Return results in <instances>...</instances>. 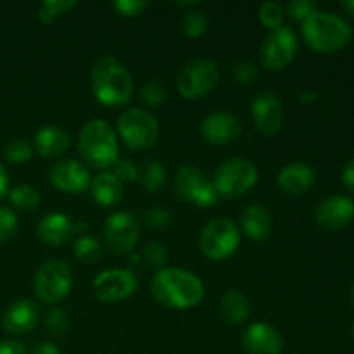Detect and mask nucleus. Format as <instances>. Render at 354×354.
Listing matches in <instances>:
<instances>
[{"mask_svg": "<svg viewBox=\"0 0 354 354\" xmlns=\"http://www.w3.org/2000/svg\"><path fill=\"white\" fill-rule=\"evenodd\" d=\"M151 290L159 304L171 310H189L204 297V286L194 273L182 268H162L154 275Z\"/></svg>", "mask_w": 354, "mask_h": 354, "instance_id": "f257e3e1", "label": "nucleus"}, {"mask_svg": "<svg viewBox=\"0 0 354 354\" xmlns=\"http://www.w3.org/2000/svg\"><path fill=\"white\" fill-rule=\"evenodd\" d=\"M92 93L100 104L118 107L127 104L133 93V80L128 69L111 55L97 59L90 71Z\"/></svg>", "mask_w": 354, "mask_h": 354, "instance_id": "f03ea898", "label": "nucleus"}, {"mask_svg": "<svg viewBox=\"0 0 354 354\" xmlns=\"http://www.w3.org/2000/svg\"><path fill=\"white\" fill-rule=\"evenodd\" d=\"M353 37L351 24L330 12L317 10L303 21V38L308 47L320 54H330L344 47Z\"/></svg>", "mask_w": 354, "mask_h": 354, "instance_id": "7ed1b4c3", "label": "nucleus"}, {"mask_svg": "<svg viewBox=\"0 0 354 354\" xmlns=\"http://www.w3.org/2000/svg\"><path fill=\"white\" fill-rule=\"evenodd\" d=\"M78 151L83 161L93 169H107L120 159L116 133L104 120H92L82 128Z\"/></svg>", "mask_w": 354, "mask_h": 354, "instance_id": "20e7f679", "label": "nucleus"}, {"mask_svg": "<svg viewBox=\"0 0 354 354\" xmlns=\"http://www.w3.org/2000/svg\"><path fill=\"white\" fill-rule=\"evenodd\" d=\"M258 182V168L249 159H227L214 171L213 185L218 196L225 199L244 196Z\"/></svg>", "mask_w": 354, "mask_h": 354, "instance_id": "39448f33", "label": "nucleus"}, {"mask_svg": "<svg viewBox=\"0 0 354 354\" xmlns=\"http://www.w3.org/2000/svg\"><path fill=\"white\" fill-rule=\"evenodd\" d=\"M118 133L133 151H147L159 138V123L149 111L131 107L118 118Z\"/></svg>", "mask_w": 354, "mask_h": 354, "instance_id": "423d86ee", "label": "nucleus"}, {"mask_svg": "<svg viewBox=\"0 0 354 354\" xmlns=\"http://www.w3.org/2000/svg\"><path fill=\"white\" fill-rule=\"evenodd\" d=\"M201 251L213 261H223L235 254L241 245L237 225L228 218H216L203 228L199 237Z\"/></svg>", "mask_w": 354, "mask_h": 354, "instance_id": "0eeeda50", "label": "nucleus"}, {"mask_svg": "<svg viewBox=\"0 0 354 354\" xmlns=\"http://www.w3.org/2000/svg\"><path fill=\"white\" fill-rule=\"evenodd\" d=\"M73 286L71 268L61 259L44 263L35 273L33 290L40 301L47 304L61 303L66 299Z\"/></svg>", "mask_w": 354, "mask_h": 354, "instance_id": "6e6552de", "label": "nucleus"}, {"mask_svg": "<svg viewBox=\"0 0 354 354\" xmlns=\"http://www.w3.org/2000/svg\"><path fill=\"white\" fill-rule=\"evenodd\" d=\"M173 192L183 203H192L199 207H213L221 199L213 182L204 176L197 166H182L173 180Z\"/></svg>", "mask_w": 354, "mask_h": 354, "instance_id": "1a4fd4ad", "label": "nucleus"}, {"mask_svg": "<svg viewBox=\"0 0 354 354\" xmlns=\"http://www.w3.org/2000/svg\"><path fill=\"white\" fill-rule=\"evenodd\" d=\"M218 82H220L218 66L204 57L187 62L176 76L178 92L185 99H199V97L206 95L211 90L216 88Z\"/></svg>", "mask_w": 354, "mask_h": 354, "instance_id": "9d476101", "label": "nucleus"}, {"mask_svg": "<svg viewBox=\"0 0 354 354\" xmlns=\"http://www.w3.org/2000/svg\"><path fill=\"white\" fill-rule=\"evenodd\" d=\"M297 37L290 28L282 26L275 31H270L263 40L259 48L261 64L270 71H282L297 54Z\"/></svg>", "mask_w": 354, "mask_h": 354, "instance_id": "9b49d317", "label": "nucleus"}, {"mask_svg": "<svg viewBox=\"0 0 354 354\" xmlns=\"http://www.w3.org/2000/svg\"><path fill=\"white\" fill-rule=\"evenodd\" d=\"M104 242L113 254H128L140 235L138 220L128 211H116L104 221Z\"/></svg>", "mask_w": 354, "mask_h": 354, "instance_id": "f8f14e48", "label": "nucleus"}, {"mask_svg": "<svg viewBox=\"0 0 354 354\" xmlns=\"http://www.w3.org/2000/svg\"><path fill=\"white\" fill-rule=\"evenodd\" d=\"M137 290V279L130 270H106L93 280V294L102 303L128 299Z\"/></svg>", "mask_w": 354, "mask_h": 354, "instance_id": "ddd939ff", "label": "nucleus"}, {"mask_svg": "<svg viewBox=\"0 0 354 354\" xmlns=\"http://www.w3.org/2000/svg\"><path fill=\"white\" fill-rule=\"evenodd\" d=\"M48 182L61 192L80 194L88 189L92 178L83 162L76 159H62L48 169Z\"/></svg>", "mask_w": 354, "mask_h": 354, "instance_id": "4468645a", "label": "nucleus"}, {"mask_svg": "<svg viewBox=\"0 0 354 354\" xmlns=\"http://www.w3.org/2000/svg\"><path fill=\"white\" fill-rule=\"evenodd\" d=\"M252 121L263 135H275L283 121V107L273 92H261L251 104Z\"/></svg>", "mask_w": 354, "mask_h": 354, "instance_id": "2eb2a0df", "label": "nucleus"}, {"mask_svg": "<svg viewBox=\"0 0 354 354\" xmlns=\"http://www.w3.org/2000/svg\"><path fill=\"white\" fill-rule=\"evenodd\" d=\"M315 220L325 230H341L354 220V201L346 196H330L318 204Z\"/></svg>", "mask_w": 354, "mask_h": 354, "instance_id": "dca6fc26", "label": "nucleus"}, {"mask_svg": "<svg viewBox=\"0 0 354 354\" xmlns=\"http://www.w3.org/2000/svg\"><path fill=\"white\" fill-rule=\"evenodd\" d=\"M241 121L230 113H213L201 121L199 131L207 144L227 145L241 135Z\"/></svg>", "mask_w": 354, "mask_h": 354, "instance_id": "f3484780", "label": "nucleus"}, {"mask_svg": "<svg viewBox=\"0 0 354 354\" xmlns=\"http://www.w3.org/2000/svg\"><path fill=\"white\" fill-rule=\"evenodd\" d=\"M242 346L248 354H280L283 348L282 335L270 324H252L242 334Z\"/></svg>", "mask_w": 354, "mask_h": 354, "instance_id": "a211bd4d", "label": "nucleus"}, {"mask_svg": "<svg viewBox=\"0 0 354 354\" xmlns=\"http://www.w3.org/2000/svg\"><path fill=\"white\" fill-rule=\"evenodd\" d=\"M40 320L38 306L31 299H19L10 304L2 317L3 330L14 335H23L33 330Z\"/></svg>", "mask_w": 354, "mask_h": 354, "instance_id": "6ab92c4d", "label": "nucleus"}, {"mask_svg": "<svg viewBox=\"0 0 354 354\" xmlns=\"http://www.w3.org/2000/svg\"><path fill=\"white\" fill-rule=\"evenodd\" d=\"M277 183L280 190L289 196H303L313 187L315 171L306 162H290L279 173Z\"/></svg>", "mask_w": 354, "mask_h": 354, "instance_id": "aec40b11", "label": "nucleus"}, {"mask_svg": "<svg viewBox=\"0 0 354 354\" xmlns=\"http://www.w3.org/2000/svg\"><path fill=\"white\" fill-rule=\"evenodd\" d=\"M35 149L44 158H59L71 147V137L66 130L48 124L35 133Z\"/></svg>", "mask_w": 354, "mask_h": 354, "instance_id": "412c9836", "label": "nucleus"}, {"mask_svg": "<svg viewBox=\"0 0 354 354\" xmlns=\"http://www.w3.org/2000/svg\"><path fill=\"white\" fill-rule=\"evenodd\" d=\"M75 232V225L69 216L62 213H50L41 218L37 227L38 239L48 245H62Z\"/></svg>", "mask_w": 354, "mask_h": 354, "instance_id": "4be33fe9", "label": "nucleus"}, {"mask_svg": "<svg viewBox=\"0 0 354 354\" xmlns=\"http://www.w3.org/2000/svg\"><path fill=\"white\" fill-rule=\"evenodd\" d=\"M242 228L251 241H268L273 232L272 214L261 204H251L242 214Z\"/></svg>", "mask_w": 354, "mask_h": 354, "instance_id": "5701e85b", "label": "nucleus"}, {"mask_svg": "<svg viewBox=\"0 0 354 354\" xmlns=\"http://www.w3.org/2000/svg\"><path fill=\"white\" fill-rule=\"evenodd\" d=\"M92 197L100 206H114L123 199V183L114 176V173L102 171L90 183Z\"/></svg>", "mask_w": 354, "mask_h": 354, "instance_id": "b1692460", "label": "nucleus"}, {"mask_svg": "<svg viewBox=\"0 0 354 354\" xmlns=\"http://www.w3.org/2000/svg\"><path fill=\"white\" fill-rule=\"evenodd\" d=\"M249 299L237 289H228L220 301V313L230 325H242L249 318Z\"/></svg>", "mask_w": 354, "mask_h": 354, "instance_id": "393cba45", "label": "nucleus"}, {"mask_svg": "<svg viewBox=\"0 0 354 354\" xmlns=\"http://www.w3.org/2000/svg\"><path fill=\"white\" fill-rule=\"evenodd\" d=\"M138 178H140L144 190L156 194L165 187L168 175H166V169L161 162L156 161V159H149V161L144 162L140 171H138Z\"/></svg>", "mask_w": 354, "mask_h": 354, "instance_id": "a878e982", "label": "nucleus"}, {"mask_svg": "<svg viewBox=\"0 0 354 354\" xmlns=\"http://www.w3.org/2000/svg\"><path fill=\"white\" fill-rule=\"evenodd\" d=\"M9 197L10 203L23 211H33L40 204V192L33 185H28V183H21V185L14 187L9 192Z\"/></svg>", "mask_w": 354, "mask_h": 354, "instance_id": "bb28decb", "label": "nucleus"}, {"mask_svg": "<svg viewBox=\"0 0 354 354\" xmlns=\"http://www.w3.org/2000/svg\"><path fill=\"white\" fill-rule=\"evenodd\" d=\"M75 258L78 261L85 263V265H92V263L99 261L100 254H102V248H100V242L97 239L90 237V235H83L78 241L75 242Z\"/></svg>", "mask_w": 354, "mask_h": 354, "instance_id": "cd10ccee", "label": "nucleus"}, {"mask_svg": "<svg viewBox=\"0 0 354 354\" xmlns=\"http://www.w3.org/2000/svg\"><path fill=\"white\" fill-rule=\"evenodd\" d=\"M76 6L75 0H47L38 10V19L44 24H52L61 14H66Z\"/></svg>", "mask_w": 354, "mask_h": 354, "instance_id": "c85d7f7f", "label": "nucleus"}, {"mask_svg": "<svg viewBox=\"0 0 354 354\" xmlns=\"http://www.w3.org/2000/svg\"><path fill=\"white\" fill-rule=\"evenodd\" d=\"M3 156L12 165H21V162L30 161L31 156H33V147L26 140H23V138H14V140L6 144Z\"/></svg>", "mask_w": 354, "mask_h": 354, "instance_id": "c756f323", "label": "nucleus"}, {"mask_svg": "<svg viewBox=\"0 0 354 354\" xmlns=\"http://www.w3.org/2000/svg\"><path fill=\"white\" fill-rule=\"evenodd\" d=\"M258 14H259V21L263 23V26L268 28L270 31H275V30H279V28H282L286 12H283L282 6H279V3H275V2L261 3Z\"/></svg>", "mask_w": 354, "mask_h": 354, "instance_id": "7c9ffc66", "label": "nucleus"}, {"mask_svg": "<svg viewBox=\"0 0 354 354\" xmlns=\"http://www.w3.org/2000/svg\"><path fill=\"white\" fill-rule=\"evenodd\" d=\"M140 258L144 259L145 265L151 266V268H158L159 272V270L166 268V263H168L169 256L165 245L159 244V242H149V244H145V248L142 249Z\"/></svg>", "mask_w": 354, "mask_h": 354, "instance_id": "2f4dec72", "label": "nucleus"}, {"mask_svg": "<svg viewBox=\"0 0 354 354\" xmlns=\"http://www.w3.org/2000/svg\"><path fill=\"white\" fill-rule=\"evenodd\" d=\"M138 97H140V100L144 104L156 107L161 106V104L168 99V92H166V88L159 82L149 80V82H145L144 85L140 86V90H138Z\"/></svg>", "mask_w": 354, "mask_h": 354, "instance_id": "473e14b6", "label": "nucleus"}, {"mask_svg": "<svg viewBox=\"0 0 354 354\" xmlns=\"http://www.w3.org/2000/svg\"><path fill=\"white\" fill-rule=\"evenodd\" d=\"M183 33L189 38H199L206 33L207 30V19L203 12L199 10H189L183 17Z\"/></svg>", "mask_w": 354, "mask_h": 354, "instance_id": "72a5a7b5", "label": "nucleus"}, {"mask_svg": "<svg viewBox=\"0 0 354 354\" xmlns=\"http://www.w3.org/2000/svg\"><path fill=\"white\" fill-rule=\"evenodd\" d=\"M45 327H47L48 334L55 335V337H61L69 328L68 315L62 310H59V308H52L45 315Z\"/></svg>", "mask_w": 354, "mask_h": 354, "instance_id": "f704fd0d", "label": "nucleus"}, {"mask_svg": "<svg viewBox=\"0 0 354 354\" xmlns=\"http://www.w3.org/2000/svg\"><path fill=\"white\" fill-rule=\"evenodd\" d=\"M232 75H234V78L241 85H251V83L258 80L259 71L258 66L252 61H239L232 66Z\"/></svg>", "mask_w": 354, "mask_h": 354, "instance_id": "c9c22d12", "label": "nucleus"}, {"mask_svg": "<svg viewBox=\"0 0 354 354\" xmlns=\"http://www.w3.org/2000/svg\"><path fill=\"white\" fill-rule=\"evenodd\" d=\"M17 216L9 207H0V244H6L16 235Z\"/></svg>", "mask_w": 354, "mask_h": 354, "instance_id": "e433bc0d", "label": "nucleus"}, {"mask_svg": "<svg viewBox=\"0 0 354 354\" xmlns=\"http://www.w3.org/2000/svg\"><path fill=\"white\" fill-rule=\"evenodd\" d=\"M171 221V214L165 207H151L144 213V223L152 230H165Z\"/></svg>", "mask_w": 354, "mask_h": 354, "instance_id": "4c0bfd02", "label": "nucleus"}, {"mask_svg": "<svg viewBox=\"0 0 354 354\" xmlns=\"http://www.w3.org/2000/svg\"><path fill=\"white\" fill-rule=\"evenodd\" d=\"M318 10L317 3L311 2V0H292V2L287 3V12L292 17L294 21H299L303 23L304 19L315 14Z\"/></svg>", "mask_w": 354, "mask_h": 354, "instance_id": "58836bf2", "label": "nucleus"}, {"mask_svg": "<svg viewBox=\"0 0 354 354\" xmlns=\"http://www.w3.org/2000/svg\"><path fill=\"white\" fill-rule=\"evenodd\" d=\"M114 176L121 183H133L138 178V168L130 161V159H118L114 162Z\"/></svg>", "mask_w": 354, "mask_h": 354, "instance_id": "ea45409f", "label": "nucleus"}, {"mask_svg": "<svg viewBox=\"0 0 354 354\" xmlns=\"http://www.w3.org/2000/svg\"><path fill=\"white\" fill-rule=\"evenodd\" d=\"M113 7L118 14H121V16L133 17L138 16L144 9H147L149 2L147 0H116V2L113 3Z\"/></svg>", "mask_w": 354, "mask_h": 354, "instance_id": "a19ab883", "label": "nucleus"}, {"mask_svg": "<svg viewBox=\"0 0 354 354\" xmlns=\"http://www.w3.org/2000/svg\"><path fill=\"white\" fill-rule=\"evenodd\" d=\"M342 183L348 192L354 194V159H349L342 169Z\"/></svg>", "mask_w": 354, "mask_h": 354, "instance_id": "79ce46f5", "label": "nucleus"}, {"mask_svg": "<svg viewBox=\"0 0 354 354\" xmlns=\"http://www.w3.org/2000/svg\"><path fill=\"white\" fill-rule=\"evenodd\" d=\"M0 354H28V351L23 342L3 341L0 342Z\"/></svg>", "mask_w": 354, "mask_h": 354, "instance_id": "37998d69", "label": "nucleus"}, {"mask_svg": "<svg viewBox=\"0 0 354 354\" xmlns=\"http://www.w3.org/2000/svg\"><path fill=\"white\" fill-rule=\"evenodd\" d=\"M31 354H61V351H59L57 346L52 344V342H41V344L35 346L33 353Z\"/></svg>", "mask_w": 354, "mask_h": 354, "instance_id": "c03bdc74", "label": "nucleus"}, {"mask_svg": "<svg viewBox=\"0 0 354 354\" xmlns=\"http://www.w3.org/2000/svg\"><path fill=\"white\" fill-rule=\"evenodd\" d=\"M6 194H9V175H7V169L0 162V201L6 197Z\"/></svg>", "mask_w": 354, "mask_h": 354, "instance_id": "a18cd8bd", "label": "nucleus"}, {"mask_svg": "<svg viewBox=\"0 0 354 354\" xmlns=\"http://www.w3.org/2000/svg\"><path fill=\"white\" fill-rule=\"evenodd\" d=\"M342 7L354 16V0H346V2H342Z\"/></svg>", "mask_w": 354, "mask_h": 354, "instance_id": "49530a36", "label": "nucleus"}, {"mask_svg": "<svg viewBox=\"0 0 354 354\" xmlns=\"http://www.w3.org/2000/svg\"><path fill=\"white\" fill-rule=\"evenodd\" d=\"M351 299H353V303H354V283H353V289H351Z\"/></svg>", "mask_w": 354, "mask_h": 354, "instance_id": "de8ad7c7", "label": "nucleus"}, {"mask_svg": "<svg viewBox=\"0 0 354 354\" xmlns=\"http://www.w3.org/2000/svg\"><path fill=\"white\" fill-rule=\"evenodd\" d=\"M353 334H354V325H353Z\"/></svg>", "mask_w": 354, "mask_h": 354, "instance_id": "09e8293b", "label": "nucleus"}]
</instances>
